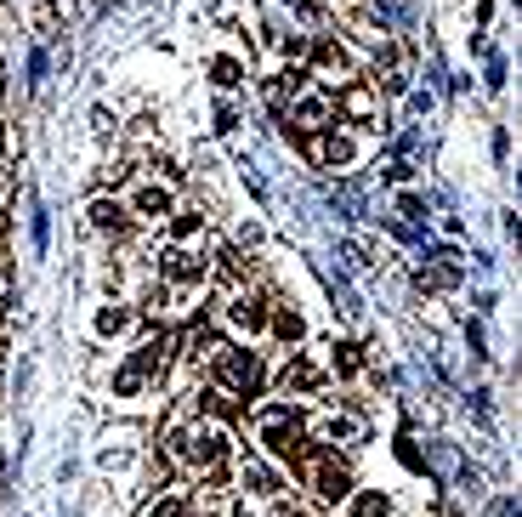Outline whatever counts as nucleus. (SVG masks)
<instances>
[{"label": "nucleus", "instance_id": "f257e3e1", "mask_svg": "<svg viewBox=\"0 0 522 517\" xmlns=\"http://www.w3.org/2000/svg\"><path fill=\"white\" fill-rule=\"evenodd\" d=\"M165 455H171L188 478H205L210 489H222V483H227V461H233V449H227V427H222V421H210V415H188V421H176L171 438H165Z\"/></svg>", "mask_w": 522, "mask_h": 517}, {"label": "nucleus", "instance_id": "f03ea898", "mask_svg": "<svg viewBox=\"0 0 522 517\" xmlns=\"http://www.w3.org/2000/svg\"><path fill=\"white\" fill-rule=\"evenodd\" d=\"M256 438L273 461H307V449H313L307 444V410H301V404H284V398L256 404Z\"/></svg>", "mask_w": 522, "mask_h": 517}, {"label": "nucleus", "instance_id": "7ed1b4c3", "mask_svg": "<svg viewBox=\"0 0 522 517\" xmlns=\"http://www.w3.org/2000/svg\"><path fill=\"white\" fill-rule=\"evenodd\" d=\"M205 364L216 370L222 393H256L261 387V364H256V353H244V347H222V341H216Z\"/></svg>", "mask_w": 522, "mask_h": 517}, {"label": "nucleus", "instance_id": "20e7f679", "mask_svg": "<svg viewBox=\"0 0 522 517\" xmlns=\"http://www.w3.org/2000/svg\"><path fill=\"white\" fill-rule=\"evenodd\" d=\"M307 461H313V466H307V483H313L318 506H335V500L352 495V466L347 461H335L330 449H318V444L307 449Z\"/></svg>", "mask_w": 522, "mask_h": 517}, {"label": "nucleus", "instance_id": "39448f33", "mask_svg": "<svg viewBox=\"0 0 522 517\" xmlns=\"http://www.w3.org/2000/svg\"><path fill=\"white\" fill-rule=\"evenodd\" d=\"M222 319H227L233 336H261V330H267V290L261 285L233 290V296L222 302Z\"/></svg>", "mask_w": 522, "mask_h": 517}, {"label": "nucleus", "instance_id": "423d86ee", "mask_svg": "<svg viewBox=\"0 0 522 517\" xmlns=\"http://www.w3.org/2000/svg\"><path fill=\"white\" fill-rule=\"evenodd\" d=\"M358 432H364L358 415H341V410L307 415V444H318V449H347V444H358Z\"/></svg>", "mask_w": 522, "mask_h": 517}, {"label": "nucleus", "instance_id": "0eeeda50", "mask_svg": "<svg viewBox=\"0 0 522 517\" xmlns=\"http://www.w3.org/2000/svg\"><path fill=\"white\" fill-rule=\"evenodd\" d=\"M307 148H313V160H318V165H330V171H347V165L358 160V137H352V131H341V125L318 131Z\"/></svg>", "mask_w": 522, "mask_h": 517}, {"label": "nucleus", "instance_id": "6e6552de", "mask_svg": "<svg viewBox=\"0 0 522 517\" xmlns=\"http://www.w3.org/2000/svg\"><path fill=\"white\" fill-rule=\"evenodd\" d=\"M290 120L301 125V131H330L335 125V91H301L296 103H290Z\"/></svg>", "mask_w": 522, "mask_h": 517}, {"label": "nucleus", "instance_id": "1a4fd4ad", "mask_svg": "<svg viewBox=\"0 0 522 517\" xmlns=\"http://www.w3.org/2000/svg\"><path fill=\"white\" fill-rule=\"evenodd\" d=\"M159 285H176V290H193V285H205V262L193 256V250H165L159 256Z\"/></svg>", "mask_w": 522, "mask_h": 517}, {"label": "nucleus", "instance_id": "9d476101", "mask_svg": "<svg viewBox=\"0 0 522 517\" xmlns=\"http://www.w3.org/2000/svg\"><path fill=\"white\" fill-rule=\"evenodd\" d=\"M267 330H273L284 347H301V341H307V313H301L296 302H273L267 307Z\"/></svg>", "mask_w": 522, "mask_h": 517}, {"label": "nucleus", "instance_id": "9b49d317", "mask_svg": "<svg viewBox=\"0 0 522 517\" xmlns=\"http://www.w3.org/2000/svg\"><path fill=\"white\" fill-rule=\"evenodd\" d=\"M318 381H324V375H318L313 358H290L279 370V393H318Z\"/></svg>", "mask_w": 522, "mask_h": 517}, {"label": "nucleus", "instance_id": "f8f14e48", "mask_svg": "<svg viewBox=\"0 0 522 517\" xmlns=\"http://www.w3.org/2000/svg\"><path fill=\"white\" fill-rule=\"evenodd\" d=\"M131 216H137V222H165V216H171V194L154 188V182H142L137 199H131Z\"/></svg>", "mask_w": 522, "mask_h": 517}, {"label": "nucleus", "instance_id": "ddd939ff", "mask_svg": "<svg viewBox=\"0 0 522 517\" xmlns=\"http://www.w3.org/2000/svg\"><path fill=\"white\" fill-rule=\"evenodd\" d=\"M313 63L324 74H341V80H352V69H358V57L341 46V40H324V46H313Z\"/></svg>", "mask_w": 522, "mask_h": 517}, {"label": "nucleus", "instance_id": "4468645a", "mask_svg": "<svg viewBox=\"0 0 522 517\" xmlns=\"http://www.w3.org/2000/svg\"><path fill=\"white\" fill-rule=\"evenodd\" d=\"M352 517H398V506H392V495L386 489H352Z\"/></svg>", "mask_w": 522, "mask_h": 517}, {"label": "nucleus", "instance_id": "2eb2a0df", "mask_svg": "<svg viewBox=\"0 0 522 517\" xmlns=\"http://www.w3.org/2000/svg\"><path fill=\"white\" fill-rule=\"evenodd\" d=\"M148 517H199V500H193V489H165L148 506Z\"/></svg>", "mask_w": 522, "mask_h": 517}, {"label": "nucleus", "instance_id": "dca6fc26", "mask_svg": "<svg viewBox=\"0 0 522 517\" xmlns=\"http://www.w3.org/2000/svg\"><path fill=\"white\" fill-rule=\"evenodd\" d=\"M239 478H244V489H250V495H256V500H284L279 478H273L267 466H256V461H250V466H244V472H239Z\"/></svg>", "mask_w": 522, "mask_h": 517}, {"label": "nucleus", "instance_id": "f3484780", "mask_svg": "<svg viewBox=\"0 0 522 517\" xmlns=\"http://www.w3.org/2000/svg\"><path fill=\"white\" fill-rule=\"evenodd\" d=\"M324 370H330V375H341V381H352V375L364 370V358H358V347H352V341H335V347H330V358H324Z\"/></svg>", "mask_w": 522, "mask_h": 517}, {"label": "nucleus", "instance_id": "a211bd4d", "mask_svg": "<svg viewBox=\"0 0 522 517\" xmlns=\"http://www.w3.org/2000/svg\"><path fill=\"white\" fill-rule=\"evenodd\" d=\"M335 108H347L352 120H369V114H375V91H369L364 80H358V86H347L341 97H335Z\"/></svg>", "mask_w": 522, "mask_h": 517}, {"label": "nucleus", "instance_id": "6ab92c4d", "mask_svg": "<svg viewBox=\"0 0 522 517\" xmlns=\"http://www.w3.org/2000/svg\"><path fill=\"white\" fill-rule=\"evenodd\" d=\"M125 216H131V211H120V205H91V222H97L103 233H125V228H131Z\"/></svg>", "mask_w": 522, "mask_h": 517}, {"label": "nucleus", "instance_id": "aec40b11", "mask_svg": "<svg viewBox=\"0 0 522 517\" xmlns=\"http://www.w3.org/2000/svg\"><path fill=\"white\" fill-rule=\"evenodd\" d=\"M125 324H131V313L114 302V307H103V313H97V336H120Z\"/></svg>", "mask_w": 522, "mask_h": 517}, {"label": "nucleus", "instance_id": "412c9836", "mask_svg": "<svg viewBox=\"0 0 522 517\" xmlns=\"http://www.w3.org/2000/svg\"><path fill=\"white\" fill-rule=\"evenodd\" d=\"M193 228H205V216H199V211H182V216H176V239H188Z\"/></svg>", "mask_w": 522, "mask_h": 517}, {"label": "nucleus", "instance_id": "4be33fe9", "mask_svg": "<svg viewBox=\"0 0 522 517\" xmlns=\"http://www.w3.org/2000/svg\"><path fill=\"white\" fill-rule=\"evenodd\" d=\"M216 86H239V63H227L222 57V63H216Z\"/></svg>", "mask_w": 522, "mask_h": 517}, {"label": "nucleus", "instance_id": "5701e85b", "mask_svg": "<svg viewBox=\"0 0 522 517\" xmlns=\"http://www.w3.org/2000/svg\"><path fill=\"white\" fill-rule=\"evenodd\" d=\"M199 517H222V512H199Z\"/></svg>", "mask_w": 522, "mask_h": 517}, {"label": "nucleus", "instance_id": "b1692460", "mask_svg": "<svg viewBox=\"0 0 522 517\" xmlns=\"http://www.w3.org/2000/svg\"><path fill=\"white\" fill-rule=\"evenodd\" d=\"M0 97H6V80H0Z\"/></svg>", "mask_w": 522, "mask_h": 517}]
</instances>
